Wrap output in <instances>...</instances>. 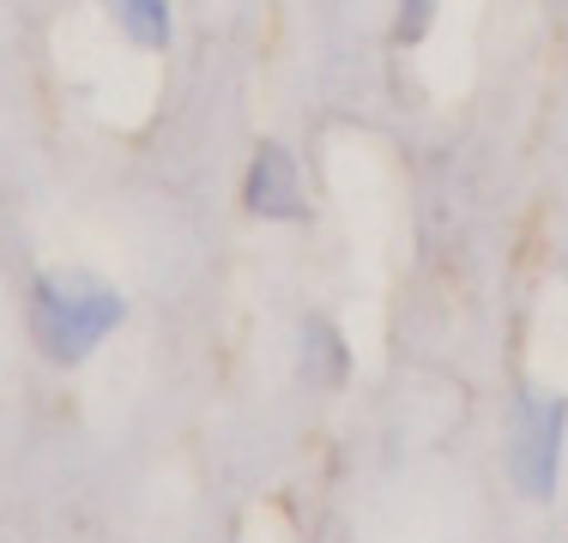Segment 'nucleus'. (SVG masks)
<instances>
[{"label":"nucleus","instance_id":"obj_2","mask_svg":"<svg viewBox=\"0 0 568 543\" xmlns=\"http://www.w3.org/2000/svg\"><path fill=\"white\" fill-rule=\"evenodd\" d=\"M562 429H568V404L562 399H520L514 411V478H520L526 495L545 501L550 483H557V453H562Z\"/></svg>","mask_w":568,"mask_h":543},{"label":"nucleus","instance_id":"obj_5","mask_svg":"<svg viewBox=\"0 0 568 543\" xmlns=\"http://www.w3.org/2000/svg\"><path fill=\"white\" fill-rule=\"evenodd\" d=\"M103 7H110V19L133 37V43L164 49V37H170V0H103Z\"/></svg>","mask_w":568,"mask_h":543},{"label":"nucleus","instance_id":"obj_4","mask_svg":"<svg viewBox=\"0 0 568 543\" xmlns=\"http://www.w3.org/2000/svg\"><path fill=\"white\" fill-rule=\"evenodd\" d=\"M345 369H351L345 338L333 332L327 320H308V332H303V375H308V380H321V387H339Z\"/></svg>","mask_w":568,"mask_h":543},{"label":"nucleus","instance_id":"obj_1","mask_svg":"<svg viewBox=\"0 0 568 543\" xmlns=\"http://www.w3.org/2000/svg\"><path fill=\"white\" fill-rule=\"evenodd\" d=\"M121 315H128V303L91 272H49L31 290V332L49 350V362H61V369L85 362L121 326Z\"/></svg>","mask_w":568,"mask_h":543},{"label":"nucleus","instance_id":"obj_3","mask_svg":"<svg viewBox=\"0 0 568 543\" xmlns=\"http://www.w3.org/2000/svg\"><path fill=\"white\" fill-rule=\"evenodd\" d=\"M254 217H303V194H296V170H291V152L278 145H261L254 152V170H248V187H242Z\"/></svg>","mask_w":568,"mask_h":543},{"label":"nucleus","instance_id":"obj_6","mask_svg":"<svg viewBox=\"0 0 568 543\" xmlns=\"http://www.w3.org/2000/svg\"><path fill=\"white\" fill-rule=\"evenodd\" d=\"M429 7H436V0H405V19H399V37H405V43H417V37L429 31Z\"/></svg>","mask_w":568,"mask_h":543}]
</instances>
